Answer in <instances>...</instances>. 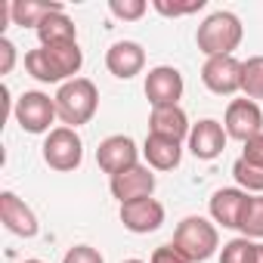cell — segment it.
Here are the masks:
<instances>
[{
	"label": "cell",
	"mask_w": 263,
	"mask_h": 263,
	"mask_svg": "<svg viewBox=\"0 0 263 263\" xmlns=\"http://www.w3.org/2000/svg\"><path fill=\"white\" fill-rule=\"evenodd\" d=\"M84 65V53L78 44H59V47H37L25 53V68L41 84H65L74 81V74Z\"/></svg>",
	"instance_id": "6da1fadb"
},
{
	"label": "cell",
	"mask_w": 263,
	"mask_h": 263,
	"mask_svg": "<svg viewBox=\"0 0 263 263\" xmlns=\"http://www.w3.org/2000/svg\"><path fill=\"white\" fill-rule=\"evenodd\" d=\"M241 34H245L241 19H238L235 13L220 10V13H211V16L198 25L195 44H198V50H201L208 59H214V56H232V50L241 44Z\"/></svg>",
	"instance_id": "7a4b0ae2"
},
{
	"label": "cell",
	"mask_w": 263,
	"mask_h": 263,
	"mask_svg": "<svg viewBox=\"0 0 263 263\" xmlns=\"http://www.w3.org/2000/svg\"><path fill=\"white\" fill-rule=\"evenodd\" d=\"M56 111H59V121L65 127H81L87 124L93 115H96V105H99V90L90 78H74V81H65L59 90H56Z\"/></svg>",
	"instance_id": "3957f363"
},
{
	"label": "cell",
	"mask_w": 263,
	"mask_h": 263,
	"mask_svg": "<svg viewBox=\"0 0 263 263\" xmlns=\"http://www.w3.org/2000/svg\"><path fill=\"white\" fill-rule=\"evenodd\" d=\"M174 245L192 260V263H201L208 257H214V251L220 248V235H217V226L204 217H186L180 220L177 232H174Z\"/></svg>",
	"instance_id": "277c9868"
},
{
	"label": "cell",
	"mask_w": 263,
	"mask_h": 263,
	"mask_svg": "<svg viewBox=\"0 0 263 263\" xmlns=\"http://www.w3.org/2000/svg\"><path fill=\"white\" fill-rule=\"evenodd\" d=\"M44 161L53 167V171H78L81 161H84V143L78 137V130L71 127H53L47 140H44Z\"/></svg>",
	"instance_id": "5b68a950"
},
{
	"label": "cell",
	"mask_w": 263,
	"mask_h": 263,
	"mask_svg": "<svg viewBox=\"0 0 263 263\" xmlns=\"http://www.w3.org/2000/svg\"><path fill=\"white\" fill-rule=\"evenodd\" d=\"M16 124L25 130V134H50V124L59 118L56 111V99H50L47 93L41 90H31V93H22L16 99Z\"/></svg>",
	"instance_id": "8992f818"
},
{
	"label": "cell",
	"mask_w": 263,
	"mask_h": 263,
	"mask_svg": "<svg viewBox=\"0 0 263 263\" xmlns=\"http://www.w3.org/2000/svg\"><path fill=\"white\" fill-rule=\"evenodd\" d=\"M223 127H226V137H232L238 143H248V140L263 134V111L254 99H232L229 108H226Z\"/></svg>",
	"instance_id": "52a82bcc"
},
{
	"label": "cell",
	"mask_w": 263,
	"mask_h": 263,
	"mask_svg": "<svg viewBox=\"0 0 263 263\" xmlns=\"http://www.w3.org/2000/svg\"><path fill=\"white\" fill-rule=\"evenodd\" d=\"M183 74L174 65H158L146 74V99L152 108H164V105H180L183 99Z\"/></svg>",
	"instance_id": "ba28073f"
},
{
	"label": "cell",
	"mask_w": 263,
	"mask_h": 263,
	"mask_svg": "<svg viewBox=\"0 0 263 263\" xmlns=\"http://www.w3.org/2000/svg\"><path fill=\"white\" fill-rule=\"evenodd\" d=\"M108 189H111V195H115L121 204L140 201V198H152V192H155V174H152L149 164L127 167V171H121V174L111 177Z\"/></svg>",
	"instance_id": "9c48e42d"
},
{
	"label": "cell",
	"mask_w": 263,
	"mask_h": 263,
	"mask_svg": "<svg viewBox=\"0 0 263 263\" xmlns=\"http://www.w3.org/2000/svg\"><path fill=\"white\" fill-rule=\"evenodd\" d=\"M96 164H99L108 177H115V174H121V171H127V167H137V164H140V149H137V143L130 140V137L115 134V137H108V140L99 143V149H96Z\"/></svg>",
	"instance_id": "30bf717a"
},
{
	"label": "cell",
	"mask_w": 263,
	"mask_h": 263,
	"mask_svg": "<svg viewBox=\"0 0 263 263\" xmlns=\"http://www.w3.org/2000/svg\"><path fill=\"white\" fill-rule=\"evenodd\" d=\"M201 81L217 96H232L241 90V62L235 56H214L201 68Z\"/></svg>",
	"instance_id": "8fae6325"
},
{
	"label": "cell",
	"mask_w": 263,
	"mask_h": 263,
	"mask_svg": "<svg viewBox=\"0 0 263 263\" xmlns=\"http://www.w3.org/2000/svg\"><path fill=\"white\" fill-rule=\"evenodd\" d=\"M226 127L214 118H201L198 124H192L189 130V152L198 161H214L223 149H226Z\"/></svg>",
	"instance_id": "7c38bea8"
},
{
	"label": "cell",
	"mask_w": 263,
	"mask_h": 263,
	"mask_svg": "<svg viewBox=\"0 0 263 263\" xmlns=\"http://www.w3.org/2000/svg\"><path fill=\"white\" fill-rule=\"evenodd\" d=\"M121 223H124V229L137 232V235H149V232L161 229V223H164V204L155 201V198L127 201V204H121Z\"/></svg>",
	"instance_id": "4fadbf2b"
},
{
	"label": "cell",
	"mask_w": 263,
	"mask_h": 263,
	"mask_svg": "<svg viewBox=\"0 0 263 263\" xmlns=\"http://www.w3.org/2000/svg\"><path fill=\"white\" fill-rule=\"evenodd\" d=\"M0 223L13 235H22V238L37 235V217L16 192H0Z\"/></svg>",
	"instance_id": "5bb4252c"
},
{
	"label": "cell",
	"mask_w": 263,
	"mask_h": 263,
	"mask_svg": "<svg viewBox=\"0 0 263 263\" xmlns=\"http://www.w3.org/2000/svg\"><path fill=\"white\" fill-rule=\"evenodd\" d=\"M143 65H146V50L137 41H118L105 53V68L121 81H130L134 74H140Z\"/></svg>",
	"instance_id": "9a60e30c"
},
{
	"label": "cell",
	"mask_w": 263,
	"mask_h": 263,
	"mask_svg": "<svg viewBox=\"0 0 263 263\" xmlns=\"http://www.w3.org/2000/svg\"><path fill=\"white\" fill-rule=\"evenodd\" d=\"M251 195L245 189H217L211 195V217L214 223L226 226V229H238L241 226V217H245V208H248Z\"/></svg>",
	"instance_id": "2e32d148"
},
{
	"label": "cell",
	"mask_w": 263,
	"mask_h": 263,
	"mask_svg": "<svg viewBox=\"0 0 263 263\" xmlns=\"http://www.w3.org/2000/svg\"><path fill=\"white\" fill-rule=\"evenodd\" d=\"M189 118L180 105H164V108H152V118H149V134L155 137H167V140H189Z\"/></svg>",
	"instance_id": "e0dca14e"
},
{
	"label": "cell",
	"mask_w": 263,
	"mask_h": 263,
	"mask_svg": "<svg viewBox=\"0 0 263 263\" xmlns=\"http://www.w3.org/2000/svg\"><path fill=\"white\" fill-rule=\"evenodd\" d=\"M143 155H146V161H149L152 171H174V167H180L183 146H180L177 140L149 134V137H146V146H143Z\"/></svg>",
	"instance_id": "ac0fdd59"
},
{
	"label": "cell",
	"mask_w": 263,
	"mask_h": 263,
	"mask_svg": "<svg viewBox=\"0 0 263 263\" xmlns=\"http://www.w3.org/2000/svg\"><path fill=\"white\" fill-rule=\"evenodd\" d=\"M10 10H13V22L16 25H22V28H41V22L44 19H50L53 13H65V7L62 4H56V0H16V4H10Z\"/></svg>",
	"instance_id": "d6986e66"
},
{
	"label": "cell",
	"mask_w": 263,
	"mask_h": 263,
	"mask_svg": "<svg viewBox=\"0 0 263 263\" xmlns=\"http://www.w3.org/2000/svg\"><path fill=\"white\" fill-rule=\"evenodd\" d=\"M37 37H41V47L78 44V31H74V22H71L65 13H53L50 19H44V22H41V28H37Z\"/></svg>",
	"instance_id": "ffe728a7"
},
{
	"label": "cell",
	"mask_w": 263,
	"mask_h": 263,
	"mask_svg": "<svg viewBox=\"0 0 263 263\" xmlns=\"http://www.w3.org/2000/svg\"><path fill=\"white\" fill-rule=\"evenodd\" d=\"M241 93L245 99H263V56L241 62Z\"/></svg>",
	"instance_id": "44dd1931"
},
{
	"label": "cell",
	"mask_w": 263,
	"mask_h": 263,
	"mask_svg": "<svg viewBox=\"0 0 263 263\" xmlns=\"http://www.w3.org/2000/svg\"><path fill=\"white\" fill-rule=\"evenodd\" d=\"M257 260V241L251 238H232L220 251V263H254Z\"/></svg>",
	"instance_id": "7402d4cb"
},
{
	"label": "cell",
	"mask_w": 263,
	"mask_h": 263,
	"mask_svg": "<svg viewBox=\"0 0 263 263\" xmlns=\"http://www.w3.org/2000/svg\"><path fill=\"white\" fill-rule=\"evenodd\" d=\"M238 229H241V235L251 238V241H254V238H263V195H251Z\"/></svg>",
	"instance_id": "603a6c76"
},
{
	"label": "cell",
	"mask_w": 263,
	"mask_h": 263,
	"mask_svg": "<svg viewBox=\"0 0 263 263\" xmlns=\"http://www.w3.org/2000/svg\"><path fill=\"white\" fill-rule=\"evenodd\" d=\"M232 177H235V183H238L245 192H263V167L248 164L245 158H238V161L232 164Z\"/></svg>",
	"instance_id": "cb8c5ba5"
},
{
	"label": "cell",
	"mask_w": 263,
	"mask_h": 263,
	"mask_svg": "<svg viewBox=\"0 0 263 263\" xmlns=\"http://www.w3.org/2000/svg\"><path fill=\"white\" fill-rule=\"evenodd\" d=\"M108 10H111V16L115 19H124V22H137V19H143L146 16V0H111L108 4Z\"/></svg>",
	"instance_id": "d4e9b609"
},
{
	"label": "cell",
	"mask_w": 263,
	"mask_h": 263,
	"mask_svg": "<svg viewBox=\"0 0 263 263\" xmlns=\"http://www.w3.org/2000/svg\"><path fill=\"white\" fill-rule=\"evenodd\" d=\"M152 7L167 19H177V16H192V13L204 10V0H189V4H164V0H155Z\"/></svg>",
	"instance_id": "484cf974"
},
{
	"label": "cell",
	"mask_w": 263,
	"mask_h": 263,
	"mask_svg": "<svg viewBox=\"0 0 263 263\" xmlns=\"http://www.w3.org/2000/svg\"><path fill=\"white\" fill-rule=\"evenodd\" d=\"M62 263H105V260H102V254H99L96 248H90V245H74V248H68V254L62 257Z\"/></svg>",
	"instance_id": "4316f807"
},
{
	"label": "cell",
	"mask_w": 263,
	"mask_h": 263,
	"mask_svg": "<svg viewBox=\"0 0 263 263\" xmlns=\"http://www.w3.org/2000/svg\"><path fill=\"white\" fill-rule=\"evenodd\" d=\"M152 263H192V260L171 241V245H161V248L152 251Z\"/></svg>",
	"instance_id": "83f0119b"
},
{
	"label": "cell",
	"mask_w": 263,
	"mask_h": 263,
	"mask_svg": "<svg viewBox=\"0 0 263 263\" xmlns=\"http://www.w3.org/2000/svg\"><path fill=\"white\" fill-rule=\"evenodd\" d=\"M13 65H16V44L0 37V74H10Z\"/></svg>",
	"instance_id": "f1b7e54d"
},
{
	"label": "cell",
	"mask_w": 263,
	"mask_h": 263,
	"mask_svg": "<svg viewBox=\"0 0 263 263\" xmlns=\"http://www.w3.org/2000/svg\"><path fill=\"white\" fill-rule=\"evenodd\" d=\"M241 158H245L248 164H257V167H263V134L245 143V152H241Z\"/></svg>",
	"instance_id": "f546056e"
},
{
	"label": "cell",
	"mask_w": 263,
	"mask_h": 263,
	"mask_svg": "<svg viewBox=\"0 0 263 263\" xmlns=\"http://www.w3.org/2000/svg\"><path fill=\"white\" fill-rule=\"evenodd\" d=\"M254 263H263V241H257V260Z\"/></svg>",
	"instance_id": "4dcf8cb0"
},
{
	"label": "cell",
	"mask_w": 263,
	"mask_h": 263,
	"mask_svg": "<svg viewBox=\"0 0 263 263\" xmlns=\"http://www.w3.org/2000/svg\"><path fill=\"white\" fill-rule=\"evenodd\" d=\"M124 263H143V260H124Z\"/></svg>",
	"instance_id": "1f68e13d"
},
{
	"label": "cell",
	"mask_w": 263,
	"mask_h": 263,
	"mask_svg": "<svg viewBox=\"0 0 263 263\" xmlns=\"http://www.w3.org/2000/svg\"><path fill=\"white\" fill-rule=\"evenodd\" d=\"M25 263H44V260H25Z\"/></svg>",
	"instance_id": "d6a6232c"
}]
</instances>
